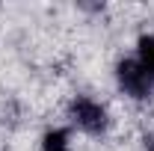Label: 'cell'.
Masks as SVG:
<instances>
[{
    "mask_svg": "<svg viewBox=\"0 0 154 151\" xmlns=\"http://www.w3.org/2000/svg\"><path fill=\"white\" fill-rule=\"evenodd\" d=\"M68 116H71V125H74L77 131L89 133V136H101V133H107V128H110L107 107L101 101H95V98H89V95H77L74 101H71V107H68Z\"/></svg>",
    "mask_w": 154,
    "mask_h": 151,
    "instance_id": "obj_1",
    "label": "cell"
},
{
    "mask_svg": "<svg viewBox=\"0 0 154 151\" xmlns=\"http://www.w3.org/2000/svg\"><path fill=\"white\" fill-rule=\"evenodd\" d=\"M116 86L131 101H148L154 95V80L139 68L134 57H122L116 62Z\"/></svg>",
    "mask_w": 154,
    "mask_h": 151,
    "instance_id": "obj_2",
    "label": "cell"
},
{
    "mask_svg": "<svg viewBox=\"0 0 154 151\" xmlns=\"http://www.w3.org/2000/svg\"><path fill=\"white\" fill-rule=\"evenodd\" d=\"M134 59L139 62V68L154 80V33H142V36L136 39Z\"/></svg>",
    "mask_w": 154,
    "mask_h": 151,
    "instance_id": "obj_3",
    "label": "cell"
},
{
    "mask_svg": "<svg viewBox=\"0 0 154 151\" xmlns=\"http://www.w3.org/2000/svg\"><path fill=\"white\" fill-rule=\"evenodd\" d=\"M68 148H71L68 128H48L42 133V151H68Z\"/></svg>",
    "mask_w": 154,
    "mask_h": 151,
    "instance_id": "obj_4",
    "label": "cell"
}]
</instances>
